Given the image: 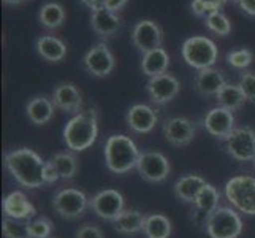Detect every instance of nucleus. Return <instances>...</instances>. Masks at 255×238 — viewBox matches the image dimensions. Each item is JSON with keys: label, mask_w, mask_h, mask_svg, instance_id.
Returning <instances> with one entry per match:
<instances>
[{"label": "nucleus", "mask_w": 255, "mask_h": 238, "mask_svg": "<svg viewBox=\"0 0 255 238\" xmlns=\"http://www.w3.org/2000/svg\"><path fill=\"white\" fill-rule=\"evenodd\" d=\"M45 161L30 148H19L5 154V167L13 178L24 188L37 189L45 186L43 170Z\"/></svg>", "instance_id": "1"}, {"label": "nucleus", "mask_w": 255, "mask_h": 238, "mask_svg": "<svg viewBox=\"0 0 255 238\" xmlns=\"http://www.w3.org/2000/svg\"><path fill=\"white\" fill-rule=\"evenodd\" d=\"M97 135H99V122L95 110L75 114L64 129V142L67 148L75 153L89 149L95 143Z\"/></svg>", "instance_id": "2"}, {"label": "nucleus", "mask_w": 255, "mask_h": 238, "mask_svg": "<svg viewBox=\"0 0 255 238\" xmlns=\"http://www.w3.org/2000/svg\"><path fill=\"white\" fill-rule=\"evenodd\" d=\"M139 149L127 135H111L105 143V162L116 175H124L136 169L139 161Z\"/></svg>", "instance_id": "3"}, {"label": "nucleus", "mask_w": 255, "mask_h": 238, "mask_svg": "<svg viewBox=\"0 0 255 238\" xmlns=\"http://www.w3.org/2000/svg\"><path fill=\"white\" fill-rule=\"evenodd\" d=\"M181 52H182V59L190 67L197 70L211 68L216 64L219 56V49L216 46V43L208 37H201V35H195V37L187 38L182 43Z\"/></svg>", "instance_id": "4"}, {"label": "nucleus", "mask_w": 255, "mask_h": 238, "mask_svg": "<svg viewBox=\"0 0 255 238\" xmlns=\"http://www.w3.org/2000/svg\"><path fill=\"white\" fill-rule=\"evenodd\" d=\"M225 197L230 204L248 216H255V178L238 175L225 184Z\"/></svg>", "instance_id": "5"}, {"label": "nucleus", "mask_w": 255, "mask_h": 238, "mask_svg": "<svg viewBox=\"0 0 255 238\" xmlns=\"http://www.w3.org/2000/svg\"><path fill=\"white\" fill-rule=\"evenodd\" d=\"M209 238H238L243 232V219L233 208L219 207L206 223Z\"/></svg>", "instance_id": "6"}, {"label": "nucleus", "mask_w": 255, "mask_h": 238, "mask_svg": "<svg viewBox=\"0 0 255 238\" xmlns=\"http://www.w3.org/2000/svg\"><path fill=\"white\" fill-rule=\"evenodd\" d=\"M91 199L87 196L73 188H67L59 191L54 197H52V208L56 213L64 219H76L84 215V211L89 208Z\"/></svg>", "instance_id": "7"}, {"label": "nucleus", "mask_w": 255, "mask_h": 238, "mask_svg": "<svg viewBox=\"0 0 255 238\" xmlns=\"http://www.w3.org/2000/svg\"><path fill=\"white\" fill-rule=\"evenodd\" d=\"M136 170L147 183H162L170 176L171 164L166 156L159 151H146L139 156Z\"/></svg>", "instance_id": "8"}, {"label": "nucleus", "mask_w": 255, "mask_h": 238, "mask_svg": "<svg viewBox=\"0 0 255 238\" xmlns=\"http://www.w3.org/2000/svg\"><path fill=\"white\" fill-rule=\"evenodd\" d=\"M225 151L240 162L255 159V130L252 127H238L225 140Z\"/></svg>", "instance_id": "9"}, {"label": "nucleus", "mask_w": 255, "mask_h": 238, "mask_svg": "<svg viewBox=\"0 0 255 238\" xmlns=\"http://www.w3.org/2000/svg\"><path fill=\"white\" fill-rule=\"evenodd\" d=\"M83 67L92 76L105 78L116 67V60H114V54L110 46L107 43L100 41L86 52V56L83 57Z\"/></svg>", "instance_id": "10"}, {"label": "nucleus", "mask_w": 255, "mask_h": 238, "mask_svg": "<svg viewBox=\"0 0 255 238\" xmlns=\"http://www.w3.org/2000/svg\"><path fill=\"white\" fill-rule=\"evenodd\" d=\"M130 37L131 43L141 54L162 48L163 45V30L159 24L151 19H143L136 22Z\"/></svg>", "instance_id": "11"}, {"label": "nucleus", "mask_w": 255, "mask_h": 238, "mask_svg": "<svg viewBox=\"0 0 255 238\" xmlns=\"http://www.w3.org/2000/svg\"><path fill=\"white\" fill-rule=\"evenodd\" d=\"M124 196L116 189H105L97 192L89 202V208L97 216L111 223L124 211Z\"/></svg>", "instance_id": "12"}, {"label": "nucleus", "mask_w": 255, "mask_h": 238, "mask_svg": "<svg viewBox=\"0 0 255 238\" xmlns=\"http://www.w3.org/2000/svg\"><path fill=\"white\" fill-rule=\"evenodd\" d=\"M162 130L166 142L176 148H184L190 145L197 134L195 124L189 118L184 116H174L165 119Z\"/></svg>", "instance_id": "13"}, {"label": "nucleus", "mask_w": 255, "mask_h": 238, "mask_svg": "<svg viewBox=\"0 0 255 238\" xmlns=\"http://www.w3.org/2000/svg\"><path fill=\"white\" fill-rule=\"evenodd\" d=\"M203 126L209 135L221 140V142H225L232 135V132L236 129V119L233 111L224 107H214L206 113V116L203 119Z\"/></svg>", "instance_id": "14"}, {"label": "nucleus", "mask_w": 255, "mask_h": 238, "mask_svg": "<svg viewBox=\"0 0 255 238\" xmlns=\"http://www.w3.org/2000/svg\"><path fill=\"white\" fill-rule=\"evenodd\" d=\"M179 89H181L179 79L171 73H163L159 76L149 78V81L146 84L149 99L155 105H165L171 102L179 94Z\"/></svg>", "instance_id": "15"}, {"label": "nucleus", "mask_w": 255, "mask_h": 238, "mask_svg": "<svg viewBox=\"0 0 255 238\" xmlns=\"http://www.w3.org/2000/svg\"><path fill=\"white\" fill-rule=\"evenodd\" d=\"M51 99L56 108L68 114H80L83 110V95L73 83H59L52 91Z\"/></svg>", "instance_id": "16"}, {"label": "nucleus", "mask_w": 255, "mask_h": 238, "mask_svg": "<svg viewBox=\"0 0 255 238\" xmlns=\"http://www.w3.org/2000/svg\"><path fill=\"white\" fill-rule=\"evenodd\" d=\"M126 121L128 129L133 130L135 134H149L157 126L159 116H157L155 110L149 107V105L135 103L128 108Z\"/></svg>", "instance_id": "17"}, {"label": "nucleus", "mask_w": 255, "mask_h": 238, "mask_svg": "<svg viewBox=\"0 0 255 238\" xmlns=\"http://www.w3.org/2000/svg\"><path fill=\"white\" fill-rule=\"evenodd\" d=\"M227 84L225 76L221 70L217 68H205V70H198V73L193 78V86H195V91L203 95V97H216L217 92L222 89Z\"/></svg>", "instance_id": "18"}, {"label": "nucleus", "mask_w": 255, "mask_h": 238, "mask_svg": "<svg viewBox=\"0 0 255 238\" xmlns=\"http://www.w3.org/2000/svg\"><path fill=\"white\" fill-rule=\"evenodd\" d=\"M2 208L6 218L21 219V221L30 219L37 215V210H35V207L25 197V194H22L21 191L8 194L2 202Z\"/></svg>", "instance_id": "19"}, {"label": "nucleus", "mask_w": 255, "mask_h": 238, "mask_svg": "<svg viewBox=\"0 0 255 238\" xmlns=\"http://www.w3.org/2000/svg\"><path fill=\"white\" fill-rule=\"evenodd\" d=\"M56 105L52 99H48L46 95H35L25 105V113L32 124L35 126H45L54 116Z\"/></svg>", "instance_id": "20"}, {"label": "nucleus", "mask_w": 255, "mask_h": 238, "mask_svg": "<svg viewBox=\"0 0 255 238\" xmlns=\"http://www.w3.org/2000/svg\"><path fill=\"white\" fill-rule=\"evenodd\" d=\"M91 25L92 30L97 35H100L102 38H111L121 29V17L118 13H113L107 8H100V10L92 11Z\"/></svg>", "instance_id": "21"}, {"label": "nucleus", "mask_w": 255, "mask_h": 238, "mask_svg": "<svg viewBox=\"0 0 255 238\" xmlns=\"http://www.w3.org/2000/svg\"><path fill=\"white\" fill-rule=\"evenodd\" d=\"M205 184V178H201L200 175L187 173L176 180L173 186V194L182 204H193V200H195V197L198 196V192Z\"/></svg>", "instance_id": "22"}, {"label": "nucleus", "mask_w": 255, "mask_h": 238, "mask_svg": "<svg viewBox=\"0 0 255 238\" xmlns=\"http://www.w3.org/2000/svg\"><path fill=\"white\" fill-rule=\"evenodd\" d=\"M146 215L139 210H124L122 213L113 221V227L118 234L122 235H135L143 232Z\"/></svg>", "instance_id": "23"}, {"label": "nucleus", "mask_w": 255, "mask_h": 238, "mask_svg": "<svg viewBox=\"0 0 255 238\" xmlns=\"http://www.w3.org/2000/svg\"><path fill=\"white\" fill-rule=\"evenodd\" d=\"M37 52L48 62H60L67 56V45L54 35H41L37 40Z\"/></svg>", "instance_id": "24"}, {"label": "nucleus", "mask_w": 255, "mask_h": 238, "mask_svg": "<svg viewBox=\"0 0 255 238\" xmlns=\"http://www.w3.org/2000/svg\"><path fill=\"white\" fill-rule=\"evenodd\" d=\"M168 65H170V56L163 48H157L151 52L143 54L141 72L149 78L166 73Z\"/></svg>", "instance_id": "25"}, {"label": "nucleus", "mask_w": 255, "mask_h": 238, "mask_svg": "<svg viewBox=\"0 0 255 238\" xmlns=\"http://www.w3.org/2000/svg\"><path fill=\"white\" fill-rule=\"evenodd\" d=\"M216 100L219 103V107H224L233 113L241 110L244 107V103L248 102L240 84H232V83H227L222 89L217 92Z\"/></svg>", "instance_id": "26"}, {"label": "nucleus", "mask_w": 255, "mask_h": 238, "mask_svg": "<svg viewBox=\"0 0 255 238\" xmlns=\"http://www.w3.org/2000/svg\"><path fill=\"white\" fill-rule=\"evenodd\" d=\"M173 231L171 221L162 213H152L146 216L143 234L146 238H170Z\"/></svg>", "instance_id": "27"}, {"label": "nucleus", "mask_w": 255, "mask_h": 238, "mask_svg": "<svg viewBox=\"0 0 255 238\" xmlns=\"http://www.w3.org/2000/svg\"><path fill=\"white\" fill-rule=\"evenodd\" d=\"M38 19L43 27L46 29H57L65 21V10L60 3L48 2L40 8Z\"/></svg>", "instance_id": "28"}, {"label": "nucleus", "mask_w": 255, "mask_h": 238, "mask_svg": "<svg viewBox=\"0 0 255 238\" xmlns=\"http://www.w3.org/2000/svg\"><path fill=\"white\" fill-rule=\"evenodd\" d=\"M219 200H221V194H219L217 188H214L213 184L206 183L201 191L198 192V196L193 200V208H197L200 211H203L206 215H211L213 211L219 208Z\"/></svg>", "instance_id": "29"}, {"label": "nucleus", "mask_w": 255, "mask_h": 238, "mask_svg": "<svg viewBox=\"0 0 255 238\" xmlns=\"http://www.w3.org/2000/svg\"><path fill=\"white\" fill-rule=\"evenodd\" d=\"M49 161L54 164L62 180H72L78 173V159L72 153H57Z\"/></svg>", "instance_id": "30"}, {"label": "nucleus", "mask_w": 255, "mask_h": 238, "mask_svg": "<svg viewBox=\"0 0 255 238\" xmlns=\"http://www.w3.org/2000/svg\"><path fill=\"white\" fill-rule=\"evenodd\" d=\"M29 221H30V219L21 221V219H13V218H6L5 216L3 223H2L5 238H30V235H29Z\"/></svg>", "instance_id": "31"}, {"label": "nucleus", "mask_w": 255, "mask_h": 238, "mask_svg": "<svg viewBox=\"0 0 255 238\" xmlns=\"http://www.w3.org/2000/svg\"><path fill=\"white\" fill-rule=\"evenodd\" d=\"M205 24L211 32H214L219 37H227V35L232 32V22L222 11L208 14Z\"/></svg>", "instance_id": "32"}, {"label": "nucleus", "mask_w": 255, "mask_h": 238, "mask_svg": "<svg viewBox=\"0 0 255 238\" xmlns=\"http://www.w3.org/2000/svg\"><path fill=\"white\" fill-rule=\"evenodd\" d=\"M254 60V52L249 48H238L227 52V64L236 70H246Z\"/></svg>", "instance_id": "33"}, {"label": "nucleus", "mask_w": 255, "mask_h": 238, "mask_svg": "<svg viewBox=\"0 0 255 238\" xmlns=\"http://www.w3.org/2000/svg\"><path fill=\"white\" fill-rule=\"evenodd\" d=\"M52 221L46 216L35 218L29 221V235L30 238H51L52 234Z\"/></svg>", "instance_id": "34"}, {"label": "nucleus", "mask_w": 255, "mask_h": 238, "mask_svg": "<svg viewBox=\"0 0 255 238\" xmlns=\"http://www.w3.org/2000/svg\"><path fill=\"white\" fill-rule=\"evenodd\" d=\"M240 87L243 89L246 99L251 103H255V72L243 70L240 75Z\"/></svg>", "instance_id": "35"}, {"label": "nucleus", "mask_w": 255, "mask_h": 238, "mask_svg": "<svg viewBox=\"0 0 255 238\" xmlns=\"http://www.w3.org/2000/svg\"><path fill=\"white\" fill-rule=\"evenodd\" d=\"M75 238H105L103 231L95 224H83L76 229Z\"/></svg>", "instance_id": "36"}, {"label": "nucleus", "mask_w": 255, "mask_h": 238, "mask_svg": "<svg viewBox=\"0 0 255 238\" xmlns=\"http://www.w3.org/2000/svg\"><path fill=\"white\" fill-rule=\"evenodd\" d=\"M59 178H60V175L54 167V164L48 161L45 164V170H43V180H45V184H54Z\"/></svg>", "instance_id": "37"}, {"label": "nucleus", "mask_w": 255, "mask_h": 238, "mask_svg": "<svg viewBox=\"0 0 255 238\" xmlns=\"http://www.w3.org/2000/svg\"><path fill=\"white\" fill-rule=\"evenodd\" d=\"M190 10L192 13L201 17V16H208L209 14V10H208V5L205 0H192V3H190Z\"/></svg>", "instance_id": "38"}, {"label": "nucleus", "mask_w": 255, "mask_h": 238, "mask_svg": "<svg viewBox=\"0 0 255 238\" xmlns=\"http://www.w3.org/2000/svg\"><path fill=\"white\" fill-rule=\"evenodd\" d=\"M233 3L238 5L246 14L255 16V0H233Z\"/></svg>", "instance_id": "39"}, {"label": "nucleus", "mask_w": 255, "mask_h": 238, "mask_svg": "<svg viewBox=\"0 0 255 238\" xmlns=\"http://www.w3.org/2000/svg\"><path fill=\"white\" fill-rule=\"evenodd\" d=\"M128 0H105V8L113 13H118L119 10H122L127 5Z\"/></svg>", "instance_id": "40"}, {"label": "nucleus", "mask_w": 255, "mask_h": 238, "mask_svg": "<svg viewBox=\"0 0 255 238\" xmlns=\"http://www.w3.org/2000/svg\"><path fill=\"white\" fill-rule=\"evenodd\" d=\"M205 2L208 5V10L211 14V13H216V11H221V8L228 2V0H205Z\"/></svg>", "instance_id": "41"}, {"label": "nucleus", "mask_w": 255, "mask_h": 238, "mask_svg": "<svg viewBox=\"0 0 255 238\" xmlns=\"http://www.w3.org/2000/svg\"><path fill=\"white\" fill-rule=\"evenodd\" d=\"M81 2L86 6H89L92 11L100 10V8H105V0H81Z\"/></svg>", "instance_id": "42"}, {"label": "nucleus", "mask_w": 255, "mask_h": 238, "mask_svg": "<svg viewBox=\"0 0 255 238\" xmlns=\"http://www.w3.org/2000/svg\"><path fill=\"white\" fill-rule=\"evenodd\" d=\"M2 2L5 3V5H21V3H24L25 0H2Z\"/></svg>", "instance_id": "43"}, {"label": "nucleus", "mask_w": 255, "mask_h": 238, "mask_svg": "<svg viewBox=\"0 0 255 238\" xmlns=\"http://www.w3.org/2000/svg\"><path fill=\"white\" fill-rule=\"evenodd\" d=\"M252 162H254V169H255V159H254V161H252Z\"/></svg>", "instance_id": "44"}]
</instances>
